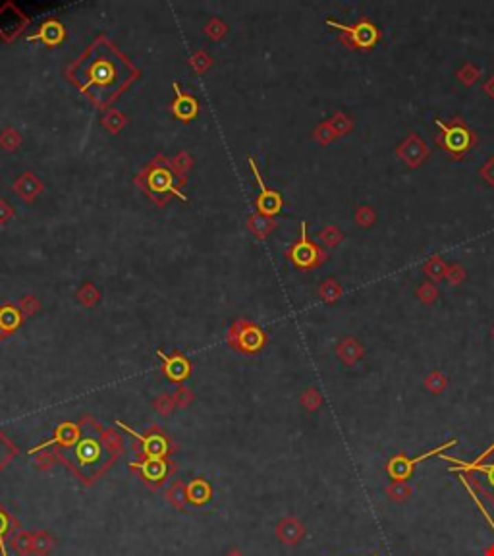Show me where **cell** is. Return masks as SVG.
I'll list each match as a JSON object with an SVG mask.
<instances>
[{"mask_svg":"<svg viewBox=\"0 0 494 556\" xmlns=\"http://www.w3.org/2000/svg\"><path fill=\"white\" fill-rule=\"evenodd\" d=\"M66 447L71 448V466L80 469L83 477H93L104 466V450L95 438H81L80 442H71Z\"/></svg>","mask_w":494,"mask_h":556,"instance_id":"6da1fadb","label":"cell"},{"mask_svg":"<svg viewBox=\"0 0 494 556\" xmlns=\"http://www.w3.org/2000/svg\"><path fill=\"white\" fill-rule=\"evenodd\" d=\"M438 128L442 129V136L438 138V143L442 145L444 149L448 151L452 157H460L467 153V149L471 147L473 143V136L471 131L467 129L464 122L454 120L452 124H444L442 120H436Z\"/></svg>","mask_w":494,"mask_h":556,"instance_id":"7a4b0ae2","label":"cell"},{"mask_svg":"<svg viewBox=\"0 0 494 556\" xmlns=\"http://www.w3.org/2000/svg\"><path fill=\"white\" fill-rule=\"evenodd\" d=\"M456 440H450V442H446V445H442V447L438 448H433L431 452H425V454H421L419 458H405L402 454V456H394L392 460H390V464H388V473H390V477L392 479H396V481H403L405 477L412 475V471H414V467L419 464V462H423V460H427L429 456H434V454H440L442 450H446V448L454 447Z\"/></svg>","mask_w":494,"mask_h":556,"instance_id":"3957f363","label":"cell"},{"mask_svg":"<svg viewBox=\"0 0 494 556\" xmlns=\"http://www.w3.org/2000/svg\"><path fill=\"white\" fill-rule=\"evenodd\" d=\"M328 25H333V28H338V30L346 31V33H350L352 35L353 43L357 45V47H361V49H367V47H373L374 43H377V39H379V30L374 28L371 21H361L359 25H355V28H350V25H344V23H336V21L328 20L326 21Z\"/></svg>","mask_w":494,"mask_h":556,"instance_id":"277c9868","label":"cell"},{"mask_svg":"<svg viewBox=\"0 0 494 556\" xmlns=\"http://www.w3.org/2000/svg\"><path fill=\"white\" fill-rule=\"evenodd\" d=\"M290 257L297 267H313L319 261V249L307 239V224L302 222V238L290 251Z\"/></svg>","mask_w":494,"mask_h":556,"instance_id":"5b68a950","label":"cell"},{"mask_svg":"<svg viewBox=\"0 0 494 556\" xmlns=\"http://www.w3.org/2000/svg\"><path fill=\"white\" fill-rule=\"evenodd\" d=\"M249 167H251L253 170V176H255V180H257V184H259V188H261V197H259V208H261V213H265V215H274V213H278L280 211V205H282V199H280V195L276 193V191H271V189L265 186V182H262L261 174H259V170H257V167H255V160L249 159Z\"/></svg>","mask_w":494,"mask_h":556,"instance_id":"8992f818","label":"cell"},{"mask_svg":"<svg viewBox=\"0 0 494 556\" xmlns=\"http://www.w3.org/2000/svg\"><path fill=\"white\" fill-rule=\"evenodd\" d=\"M276 533H278V537L282 539V543L293 545V543H297V541L303 537V526L297 522V520L288 517V520H282V522H280V526L276 529Z\"/></svg>","mask_w":494,"mask_h":556,"instance_id":"52a82bcc","label":"cell"},{"mask_svg":"<svg viewBox=\"0 0 494 556\" xmlns=\"http://www.w3.org/2000/svg\"><path fill=\"white\" fill-rule=\"evenodd\" d=\"M386 495L394 502H403L412 495V486L407 485L405 481H394L392 485L386 489Z\"/></svg>","mask_w":494,"mask_h":556,"instance_id":"ba28073f","label":"cell"},{"mask_svg":"<svg viewBox=\"0 0 494 556\" xmlns=\"http://www.w3.org/2000/svg\"><path fill=\"white\" fill-rule=\"evenodd\" d=\"M166 363H168V367H166V373H168V377L170 378H183L186 375H188V363L183 361L182 358H174V359H168L164 354H159Z\"/></svg>","mask_w":494,"mask_h":556,"instance_id":"9c48e42d","label":"cell"},{"mask_svg":"<svg viewBox=\"0 0 494 556\" xmlns=\"http://www.w3.org/2000/svg\"><path fill=\"white\" fill-rule=\"evenodd\" d=\"M197 112V105H195V100L190 99V97H178V100H176V114L180 116V118L183 120H190Z\"/></svg>","mask_w":494,"mask_h":556,"instance_id":"30bf717a","label":"cell"},{"mask_svg":"<svg viewBox=\"0 0 494 556\" xmlns=\"http://www.w3.org/2000/svg\"><path fill=\"white\" fill-rule=\"evenodd\" d=\"M12 454H14V448H12V445L6 440V438L0 435V467L4 466L8 460L12 458Z\"/></svg>","mask_w":494,"mask_h":556,"instance_id":"8fae6325","label":"cell"},{"mask_svg":"<svg viewBox=\"0 0 494 556\" xmlns=\"http://www.w3.org/2000/svg\"><path fill=\"white\" fill-rule=\"evenodd\" d=\"M462 481H464V485L467 486V491H469V495H471V498H473L475 502H477V506H479V510L483 512V516L486 517V522H489V526L493 527V531H494V520H493V517H491V514H489V510H486V508L483 506V502H481V500H479V497H477V495H475L473 491H471V486H469V483L465 481L464 477H462Z\"/></svg>","mask_w":494,"mask_h":556,"instance_id":"7c38bea8","label":"cell"},{"mask_svg":"<svg viewBox=\"0 0 494 556\" xmlns=\"http://www.w3.org/2000/svg\"><path fill=\"white\" fill-rule=\"evenodd\" d=\"M427 385H429V388L433 390V392H440L444 387H446V381H444L438 373H434L433 377H429V381H427Z\"/></svg>","mask_w":494,"mask_h":556,"instance_id":"4fadbf2b","label":"cell"},{"mask_svg":"<svg viewBox=\"0 0 494 556\" xmlns=\"http://www.w3.org/2000/svg\"><path fill=\"white\" fill-rule=\"evenodd\" d=\"M491 556H494V548H491V553H489Z\"/></svg>","mask_w":494,"mask_h":556,"instance_id":"5bb4252c","label":"cell"}]
</instances>
